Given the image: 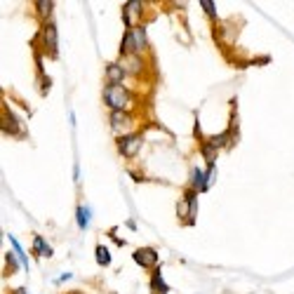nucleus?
<instances>
[{"mask_svg": "<svg viewBox=\"0 0 294 294\" xmlns=\"http://www.w3.org/2000/svg\"><path fill=\"white\" fill-rule=\"evenodd\" d=\"M148 47V38H146V28L137 26V28H127L123 36V45H120V57L127 54H139L142 50Z\"/></svg>", "mask_w": 294, "mask_h": 294, "instance_id": "f257e3e1", "label": "nucleus"}, {"mask_svg": "<svg viewBox=\"0 0 294 294\" xmlns=\"http://www.w3.org/2000/svg\"><path fill=\"white\" fill-rule=\"evenodd\" d=\"M132 101V92L125 85H106L104 87V104L111 111H127Z\"/></svg>", "mask_w": 294, "mask_h": 294, "instance_id": "f03ea898", "label": "nucleus"}, {"mask_svg": "<svg viewBox=\"0 0 294 294\" xmlns=\"http://www.w3.org/2000/svg\"><path fill=\"white\" fill-rule=\"evenodd\" d=\"M108 123H111V130H113L118 137H125V134L134 132V116L130 111H111Z\"/></svg>", "mask_w": 294, "mask_h": 294, "instance_id": "7ed1b4c3", "label": "nucleus"}, {"mask_svg": "<svg viewBox=\"0 0 294 294\" xmlns=\"http://www.w3.org/2000/svg\"><path fill=\"white\" fill-rule=\"evenodd\" d=\"M144 144V134L142 132H132V134H125V137H118V151H120V155L123 158H134L137 153H139V148H142Z\"/></svg>", "mask_w": 294, "mask_h": 294, "instance_id": "20e7f679", "label": "nucleus"}, {"mask_svg": "<svg viewBox=\"0 0 294 294\" xmlns=\"http://www.w3.org/2000/svg\"><path fill=\"white\" fill-rule=\"evenodd\" d=\"M196 196L198 191H186L184 193V198L177 203V217L181 219V223H188V226H193L196 223V219H193V203H196Z\"/></svg>", "mask_w": 294, "mask_h": 294, "instance_id": "39448f33", "label": "nucleus"}, {"mask_svg": "<svg viewBox=\"0 0 294 294\" xmlns=\"http://www.w3.org/2000/svg\"><path fill=\"white\" fill-rule=\"evenodd\" d=\"M142 12H144V2L142 0H130L123 5V21L127 28H137L142 26Z\"/></svg>", "mask_w": 294, "mask_h": 294, "instance_id": "423d86ee", "label": "nucleus"}, {"mask_svg": "<svg viewBox=\"0 0 294 294\" xmlns=\"http://www.w3.org/2000/svg\"><path fill=\"white\" fill-rule=\"evenodd\" d=\"M40 38H43V50L50 57H57V47H59V33H57V24L54 21H47L43 24V31H40Z\"/></svg>", "mask_w": 294, "mask_h": 294, "instance_id": "0eeeda50", "label": "nucleus"}, {"mask_svg": "<svg viewBox=\"0 0 294 294\" xmlns=\"http://www.w3.org/2000/svg\"><path fill=\"white\" fill-rule=\"evenodd\" d=\"M132 259L142 268H153L158 264V252L153 250V247H139V250L132 252Z\"/></svg>", "mask_w": 294, "mask_h": 294, "instance_id": "6e6552de", "label": "nucleus"}, {"mask_svg": "<svg viewBox=\"0 0 294 294\" xmlns=\"http://www.w3.org/2000/svg\"><path fill=\"white\" fill-rule=\"evenodd\" d=\"M125 69L120 66L118 62H111L106 66V73H104V80H106V85H123V80H125Z\"/></svg>", "mask_w": 294, "mask_h": 294, "instance_id": "1a4fd4ad", "label": "nucleus"}, {"mask_svg": "<svg viewBox=\"0 0 294 294\" xmlns=\"http://www.w3.org/2000/svg\"><path fill=\"white\" fill-rule=\"evenodd\" d=\"M120 66L125 69V73H132V75H137V73H142L144 69V59L139 57V54H127V57H120Z\"/></svg>", "mask_w": 294, "mask_h": 294, "instance_id": "9d476101", "label": "nucleus"}, {"mask_svg": "<svg viewBox=\"0 0 294 294\" xmlns=\"http://www.w3.org/2000/svg\"><path fill=\"white\" fill-rule=\"evenodd\" d=\"M31 252H33V257H36L38 261H43V257L50 259L54 254V250L50 247V245H47V240H45V238H40L38 233L33 235V250H31Z\"/></svg>", "mask_w": 294, "mask_h": 294, "instance_id": "9b49d317", "label": "nucleus"}, {"mask_svg": "<svg viewBox=\"0 0 294 294\" xmlns=\"http://www.w3.org/2000/svg\"><path fill=\"white\" fill-rule=\"evenodd\" d=\"M2 132H7V134H21L17 116H14L9 108H5V111H2Z\"/></svg>", "mask_w": 294, "mask_h": 294, "instance_id": "f8f14e48", "label": "nucleus"}, {"mask_svg": "<svg viewBox=\"0 0 294 294\" xmlns=\"http://www.w3.org/2000/svg\"><path fill=\"white\" fill-rule=\"evenodd\" d=\"M52 12H54V2L52 0H38L36 2V14L40 21H52Z\"/></svg>", "mask_w": 294, "mask_h": 294, "instance_id": "ddd939ff", "label": "nucleus"}, {"mask_svg": "<svg viewBox=\"0 0 294 294\" xmlns=\"http://www.w3.org/2000/svg\"><path fill=\"white\" fill-rule=\"evenodd\" d=\"M151 287H153V294H167V292H169L167 283L162 280L160 268H155V271H153V276H151Z\"/></svg>", "mask_w": 294, "mask_h": 294, "instance_id": "4468645a", "label": "nucleus"}, {"mask_svg": "<svg viewBox=\"0 0 294 294\" xmlns=\"http://www.w3.org/2000/svg\"><path fill=\"white\" fill-rule=\"evenodd\" d=\"M191 186H193V191H207V184H205V169L193 167V172H191Z\"/></svg>", "mask_w": 294, "mask_h": 294, "instance_id": "2eb2a0df", "label": "nucleus"}, {"mask_svg": "<svg viewBox=\"0 0 294 294\" xmlns=\"http://www.w3.org/2000/svg\"><path fill=\"white\" fill-rule=\"evenodd\" d=\"M89 219H92V212H89L87 205H78V210H75V221H78V226H80V231H85L89 226Z\"/></svg>", "mask_w": 294, "mask_h": 294, "instance_id": "dca6fc26", "label": "nucleus"}, {"mask_svg": "<svg viewBox=\"0 0 294 294\" xmlns=\"http://www.w3.org/2000/svg\"><path fill=\"white\" fill-rule=\"evenodd\" d=\"M94 259H97L99 266H111V261H113L111 250H108L106 245H97V250H94Z\"/></svg>", "mask_w": 294, "mask_h": 294, "instance_id": "f3484780", "label": "nucleus"}, {"mask_svg": "<svg viewBox=\"0 0 294 294\" xmlns=\"http://www.w3.org/2000/svg\"><path fill=\"white\" fill-rule=\"evenodd\" d=\"M200 153H203V158L207 160V165H214V160H217V148H214L210 142H200Z\"/></svg>", "mask_w": 294, "mask_h": 294, "instance_id": "a211bd4d", "label": "nucleus"}, {"mask_svg": "<svg viewBox=\"0 0 294 294\" xmlns=\"http://www.w3.org/2000/svg\"><path fill=\"white\" fill-rule=\"evenodd\" d=\"M9 242H12V250H14L17 259L21 261V266H24V271H26V268H28V259H26V252H24V247L19 245V240L14 238V235H9Z\"/></svg>", "mask_w": 294, "mask_h": 294, "instance_id": "6ab92c4d", "label": "nucleus"}, {"mask_svg": "<svg viewBox=\"0 0 294 294\" xmlns=\"http://www.w3.org/2000/svg\"><path fill=\"white\" fill-rule=\"evenodd\" d=\"M5 264H7V273H5V276H12V273H17L19 268H24V266H21V261H17L12 252H7V254H5Z\"/></svg>", "mask_w": 294, "mask_h": 294, "instance_id": "aec40b11", "label": "nucleus"}, {"mask_svg": "<svg viewBox=\"0 0 294 294\" xmlns=\"http://www.w3.org/2000/svg\"><path fill=\"white\" fill-rule=\"evenodd\" d=\"M200 5H203V9H205L207 17H217V7H214V2H210V0H200Z\"/></svg>", "mask_w": 294, "mask_h": 294, "instance_id": "412c9836", "label": "nucleus"}, {"mask_svg": "<svg viewBox=\"0 0 294 294\" xmlns=\"http://www.w3.org/2000/svg\"><path fill=\"white\" fill-rule=\"evenodd\" d=\"M214 174H217V169H214V165H207V169H205V184H207V188L214 184Z\"/></svg>", "mask_w": 294, "mask_h": 294, "instance_id": "4be33fe9", "label": "nucleus"}, {"mask_svg": "<svg viewBox=\"0 0 294 294\" xmlns=\"http://www.w3.org/2000/svg\"><path fill=\"white\" fill-rule=\"evenodd\" d=\"M9 294H28V292H26V290H24V287H17V290H12V292H9Z\"/></svg>", "mask_w": 294, "mask_h": 294, "instance_id": "5701e85b", "label": "nucleus"}]
</instances>
